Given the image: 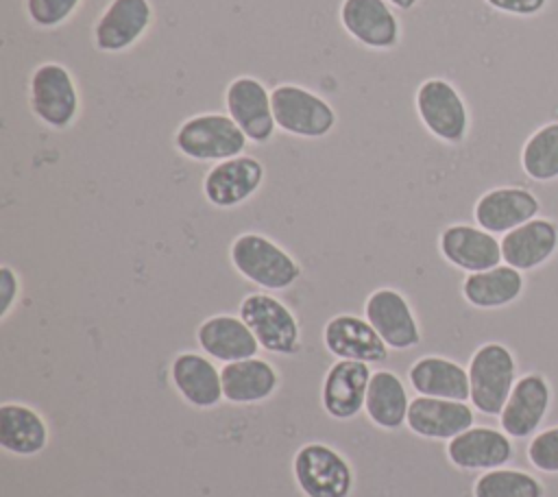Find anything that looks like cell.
I'll return each instance as SVG.
<instances>
[{
	"label": "cell",
	"mask_w": 558,
	"mask_h": 497,
	"mask_svg": "<svg viewBox=\"0 0 558 497\" xmlns=\"http://www.w3.org/2000/svg\"><path fill=\"white\" fill-rule=\"evenodd\" d=\"M530 462L545 473H558V427L545 429L527 447Z\"/></svg>",
	"instance_id": "32"
},
{
	"label": "cell",
	"mask_w": 558,
	"mask_h": 497,
	"mask_svg": "<svg viewBox=\"0 0 558 497\" xmlns=\"http://www.w3.org/2000/svg\"><path fill=\"white\" fill-rule=\"evenodd\" d=\"M325 349L338 360L375 364L388 357V347L373 325L355 314H336L323 327Z\"/></svg>",
	"instance_id": "16"
},
{
	"label": "cell",
	"mask_w": 558,
	"mask_h": 497,
	"mask_svg": "<svg viewBox=\"0 0 558 497\" xmlns=\"http://www.w3.org/2000/svg\"><path fill=\"white\" fill-rule=\"evenodd\" d=\"M296 486L305 497H349L353 469L349 460L325 443H305L292 458Z\"/></svg>",
	"instance_id": "5"
},
{
	"label": "cell",
	"mask_w": 558,
	"mask_h": 497,
	"mask_svg": "<svg viewBox=\"0 0 558 497\" xmlns=\"http://www.w3.org/2000/svg\"><path fill=\"white\" fill-rule=\"evenodd\" d=\"M198 347L218 362H238L255 357L262 349L242 316L216 314L205 318L196 329Z\"/></svg>",
	"instance_id": "20"
},
{
	"label": "cell",
	"mask_w": 558,
	"mask_h": 497,
	"mask_svg": "<svg viewBox=\"0 0 558 497\" xmlns=\"http://www.w3.org/2000/svg\"><path fill=\"white\" fill-rule=\"evenodd\" d=\"M220 375L225 399L238 405L266 401L279 386L277 368L257 355L225 364Z\"/></svg>",
	"instance_id": "24"
},
{
	"label": "cell",
	"mask_w": 558,
	"mask_h": 497,
	"mask_svg": "<svg viewBox=\"0 0 558 497\" xmlns=\"http://www.w3.org/2000/svg\"><path fill=\"white\" fill-rule=\"evenodd\" d=\"M558 248V227L545 218H532L501 238V257L517 270L545 264Z\"/></svg>",
	"instance_id": "23"
},
{
	"label": "cell",
	"mask_w": 558,
	"mask_h": 497,
	"mask_svg": "<svg viewBox=\"0 0 558 497\" xmlns=\"http://www.w3.org/2000/svg\"><path fill=\"white\" fill-rule=\"evenodd\" d=\"M81 0H26V15L39 28H57L68 22Z\"/></svg>",
	"instance_id": "31"
},
{
	"label": "cell",
	"mask_w": 558,
	"mask_h": 497,
	"mask_svg": "<svg viewBox=\"0 0 558 497\" xmlns=\"http://www.w3.org/2000/svg\"><path fill=\"white\" fill-rule=\"evenodd\" d=\"M475 497H543V486L527 473L514 469H490L477 477Z\"/></svg>",
	"instance_id": "30"
},
{
	"label": "cell",
	"mask_w": 558,
	"mask_h": 497,
	"mask_svg": "<svg viewBox=\"0 0 558 497\" xmlns=\"http://www.w3.org/2000/svg\"><path fill=\"white\" fill-rule=\"evenodd\" d=\"M447 458L466 471L499 469L512 458L508 436L493 427H469L447 443Z\"/></svg>",
	"instance_id": "22"
},
{
	"label": "cell",
	"mask_w": 558,
	"mask_h": 497,
	"mask_svg": "<svg viewBox=\"0 0 558 497\" xmlns=\"http://www.w3.org/2000/svg\"><path fill=\"white\" fill-rule=\"evenodd\" d=\"M28 105L33 116L48 129L63 131L72 126L81 98L70 70L54 61L37 65L28 81Z\"/></svg>",
	"instance_id": "4"
},
{
	"label": "cell",
	"mask_w": 558,
	"mask_h": 497,
	"mask_svg": "<svg viewBox=\"0 0 558 497\" xmlns=\"http://www.w3.org/2000/svg\"><path fill=\"white\" fill-rule=\"evenodd\" d=\"M386 2H390L392 7H397V9H401V11H410L412 7L418 4V0H386Z\"/></svg>",
	"instance_id": "35"
},
{
	"label": "cell",
	"mask_w": 558,
	"mask_h": 497,
	"mask_svg": "<svg viewBox=\"0 0 558 497\" xmlns=\"http://www.w3.org/2000/svg\"><path fill=\"white\" fill-rule=\"evenodd\" d=\"M240 316L259 347L275 355H294L301 347V329L294 312L268 292H251L240 303Z\"/></svg>",
	"instance_id": "6"
},
{
	"label": "cell",
	"mask_w": 558,
	"mask_h": 497,
	"mask_svg": "<svg viewBox=\"0 0 558 497\" xmlns=\"http://www.w3.org/2000/svg\"><path fill=\"white\" fill-rule=\"evenodd\" d=\"M423 126L445 144H460L469 133V109L462 94L445 78H427L414 96Z\"/></svg>",
	"instance_id": "8"
},
{
	"label": "cell",
	"mask_w": 558,
	"mask_h": 497,
	"mask_svg": "<svg viewBox=\"0 0 558 497\" xmlns=\"http://www.w3.org/2000/svg\"><path fill=\"white\" fill-rule=\"evenodd\" d=\"M538 198L525 187H495L475 203V222L490 233H508L536 218Z\"/></svg>",
	"instance_id": "18"
},
{
	"label": "cell",
	"mask_w": 558,
	"mask_h": 497,
	"mask_svg": "<svg viewBox=\"0 0 558 497\" xmlns=\"http://www.w3.org/2000/svg\"><path fill=\"white\" fill-rule=\"evenodd\" d=\"M264 181V166L251 155H238L214 163L203 179L205 198L220 209L246 203Z\"/></svg>",
	"instance_id": "12"
},
{
	"label": "cell",
	"mask_w": 558,
	"mask_h": 497,
	"mask_svg": "<svg viewBox=\"0 0 558 497\" xmlns=\"http://www.w3.org/2000/svg\"><path fill=\"white\" fill-rule=\"evenodd\" d=\"M521 166L534 181L558 179V122H547L527 137Z\"/></svg>",
	"instance_id": "29"
},
{
	"label": "cell",
	"mask_w": 558,
	"mask_h": 497,
	"mask_svg": "<svg viewBox=\"0 0 558 497\" xmlns=\"http://www.w3.org/2000/svg\"><path fill=\"white\" fill-rule=\"evenodd\" d=\"M471 403L482 414H501L512 388L517 364L508 347L499 342L482 344L469 362Z\"/></svg>",
	"instance_id": "7"
},
{
	"label": "cell",
	"mask_w": 558,
	"mask_h": 497,
	"mask_svg": "<svg viewBox=\"0 0 558 497\" xmlns=\"http://www.w3.org/2000/svg\"><path fill=\"white\" fill-rule=\"evenodd\" d=\"M150 24L148 0H111L94 24V46L100 52H124L146 35Z\"/></svg>",
	"instance_id": "11"
},
{
	"label": "cell",
	"mask_w": 558,
	"mask_h": 497,
	"mask_svg": "<svg viewBox=\"0 0 558 497\" xmlns=\"http://www.w3.org/2000/svg\"><path fill=\"white\" fill-rule=\"evenodd\" d=\"M440 255L456 268L466 272H480L499 266L501 257V242L495 233L473 227V225H449L440 231L438 238Z\"/></svg>",
	"instance_id": "14"
},
{
	"label": "cell",
	"mask_w": 558,
	"mask_h": 497,
	"mask_svg": "<svg viewBox=\"0 0 558 497\" xmlns=\"http://www.w3.org/2000/svg\"><path fill=\"white\" fill-rule=\"evenodd\" d=\"M174 148L192 161H225L244 155L248 144L242 129L229 113H196L185 118L174 131Z\"/></svg>",
	"instance_id": "2"
},
{
	"label": "cell",
	"mask_w": 558,
	"mask_h": 497,
	"mask_svg": "<svg viewBox=\"0 0 558 497\" xmlns=\"http://www.w3.org/2000/svg\"><path fill=\"white\" fill-rule=\"evenodd\" d=\"M523 292L521 270L512 266H495L480 272H469L462 281V296L480 310H495L512 303Z\"/></svg>",
	"instance_id": "28"
},
{
	"label": "cell",
	"mask_w": 558,
	"mask_h": 497,
	"mask_svg": "<svg viewBox=\"0 0 558 497\" xmlns=\"http://www.w3.org/2000/svg\"><path fill=\"white\" fill-rule=\"evenodd\" d=\"M547 408H549V384L543 375L530 373L514 384L499 414L501 427L508 436L525 438L541 425Z\"/></svg>",
	"instance_id": "21"
},
{
	"label": "cell",
	"mask_w": 558,
	"mask_h": 497,
	"mask_svg": "<svg viewBox=\"0 0 558 497\" xmlns=\"http://www.w3.org/2000/svg\"><path fill=\"white\" fill-rule=\"evenodd\" d=\"M410 397L405 390V384L401 377L392 371H373L368 390H366V401H364V412L368 421L379 427V429H399L410 410Z\"/></svg>",
	"instance_id": "27"
},
{
	"label": "cell",
	"mask_w": 558,
	"mask_h": 497,
	"mask_svg": "<svg viewBox=\"0 0 558 497\" xmlns=\"http://www.w3.org/2000/svg\"><path fill=\"white\" fill-rule=\"evenodd\" d=\"M20 294V279L11 266H0V318L4 320Z\"/></svg>",
	"instance_id": "33"
},
{
	"label": "cell",
	"mask_w": 558,
	"mask_h": 497,
	"mask_svg": "<svg viewBox=\"0 0 558 497\" xmlns=\"http://www.w3.org/2000/svg\"><path fill=\"white\" fill-rule=\"evenodd\" d=\"M484 2L495 11H501L508 15H521V17L536 15L547 4V0H484Z\"/></svg>",
	"instance_id": "34"
},
{
	"label": "cell",
	"mask_w": 558,
	"mask_h": 497,
	"mask_svg": "<svg viewBox=\"0 0 558 497\" xmlns=\"http://www.w3.org/2000/svg\"><path fill=\"white\" fill-rule=\"evenodd\" d=\"M364 318L388 349L408 351L418 344L421 327L408 299L395 288H377L364 301Z\"/></svg>",
	"instance_id": "10"
},
{
	"label": "cell",
	"mask_w": 558,
	"mask_h": 497,
	"mask_svg": "<svg viewBox=\"0 0 558 497\" xmlns=\"http://www.w3.org/2000/svg\"><path fill=\"white\" fill-rule=\"evenodd\" d=\"M373 371L366 362L338 360L333 362L323 379L320 401L325 412L336 421H349L364 410L366 390Z\"/></svg>",
	"instance_id": "15"
},
{
	"label": "cell",
	"mask_w": 558,
	"mask_h": 497,
	"mask_svg": "<svg viewBox=\"0 0 558 497\" xmlns=\"http://www.w3.org/2000/svg\"><path fill=\"white\" fill-rule=\"evenodd\" d=\"M340 22L364 48L392 50L401 39V24L386 0H342Z\"/></svg>",
	"instance_id": "13"
},
{
	"label": "cell",
	"mask_w": 558,
	"mask_h": 497,
	"mask_svg": "<svg viewBox=\"0 0 558 497\" xmlns=\"http://www.w3.org/2000/svg\"><path fill=\"white\" fill-rule=\"evenodd\" d=\"M473 410L466 401L418 395L410 401L405 425L421 438L451 440L473 427Z\"/></svg>",
	"instance_id": "17"
},
{
	"label": "cell",
	"mask_w": 558,
	"mask_h": 497,
	"mask_svg": "<svg viewBox=\"0 0 558 497\" xmlns=\"http://www.w3.org/2000/svg\"><path fill=\"white\" fill-rule=\"evenodd\" d=\"M229 118L242 129L248 142L266 144L277 131L272 100L266 85L255 76H238L225 89Z\"/></svg>",
	"instance_id": "9"
},
{
	"label": "cell",
	"mask_w": 558,
	"mask_h": 497,
	"mask_svg": "<svg viewBox=\"0 0 558 497\" xmlns=\"http://www.w3.org/2000/svg\"><path fill=\"white\" fill-rule=\"evenodd\" d=\"M170 379L177 392L198 410H209L225 399L220 371L201 353L183 351L174 355L170 364Z\"/></svg>",
	"instance_id": "19"
},
{
	"label": "cell",
	"mask_w": 558,
	"mask_h": 497,
	"mask_svg": "<svg viewBox=\"0 0 558 497\" xmlns=\"http://www.w3.org/2000/svg\"><path fill=\"white\" fill-rule=\"evenodd\" d=\"M277 129L301 140H320L336 126L333 107L312 89L281 83L270 92Z\"/></svg>",
	"instance_id": "3"
},
{
	"label": "cell",
	"mask_w": 558,
	"mask_h": 497,
	"mask_svg": "<svg viewBox=\"0 0 558 497\" xmlns=\"http://www.w3.org/2000/svg\"><path fill=\"white\" fill-rule=\"evenodd\" d=\"M410 386L423 397L466 401L471 399L469 371L442 355H423L408 371Z\"/></svg>",
	"instance_id": "25"
},
{
	"label": "cell",
	"mask_w": 558,
	"mask_h": 497,
	"mask_svg": "<svg viewBox=\"0 0 558 497\" xmlns=\"http://www.w3.org/2000/svg\"><path fill=\"white\" fill-rule=\"evenodd\" d=\"M48 445V425L31 405L7 401L0 405V447L13 456H35Z\"/></svg>",
	"instance_id": "26"
},
{
	"label": "cell",
	"mask_w": 558,
	"mask_h": 497,
	"mask_svg": "<svg viewBox=\"0 0 558 497\" xmlns=\"http://www.w3.org/2000/svg\"><path fill=\"white\" fill-rule=\"evenodd\" d=\"M229 259L246 281L270 292L288 290L301 277L299 262L283 246L255 231L240 233L231 242Z\"/></svg>",
	"instance_id": "1"
}]
</instances>
